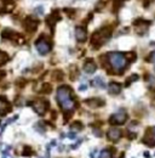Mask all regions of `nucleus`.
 Here are the masks:
<instances>
[{
  "instance_id": "obj_1",
  "label": "nucleus",
  "mask_w": 155,
  "mask_h": 158,
  "mask_svg": "<svg viewBox=\"0 0 155 158\" xmlns=\"http://www.w3.org/2000/svg\"><path fill=\"white\" fill-rule=\"evenodd\" d=\"M57 102L59 107L63 110L64 113L67 112H73L74 108L76 107V102L72 97V89L68 85H61L57 89Z\"/></svg>"
},
{
  "instance_id": "obj_2",
  "label": "nucleus",
  "mask_w": 155,
  "mask_h": 158,
  "mask_svg": "<svg viewBox=\"0 0 155 158\" xmlns=\"http://www.w3.org/2000/svg\"><path fill=\"white\" fill-rule=\"evenodd\" d=\"M106 56H107V61L110 64L112 69L118 74H121L122 71L126 68V66L128 64V62H130L126 54H122V52H119V51L109 52Z\"/></svg>"
},
{
  "instance_id": "obj_3",
  "label": "nucleus",
  "mask_w": 155,
  "mask_h": 158,
  "mask_svg": "<svg viewBox=\"0 0 155 158\" xmlns=\"http://www.w3.org/2000/svg\"><path fill=\"white\" fill-rule=\"evenodd\" d=\"M113 34V28L110 26H104L103 28H101L99 31L95 32L91 37V46L95 49L101 48L102 45H104Z\"/></svg>"
},
{
  "instance_id": "obj_4",
  "label": "nucleus",
  "mask_w": 155,
  "mask_h": 158,
  "mask_svg": "<svg viewBox=\"0 0 155 158\" xmlns=\"http://www.w3.org/2000/svg\"><path fill=\"white\" fill-rule=\"evenodd\" d=\"M35 48H36L38 52L40 55H46V54H49V52L51 51V49H52V45H51V42L50 40H47V39L44 35H41L39 39H36Z\"/></svg>"
},
{
  "instance_id": "obj_5",
  "label": "nucleus",
  "mask_w": 155,
  "mask_h": 158,
  "mask_svg": "<svg viewBox=\"0 0 155 158\" xmlns=\"http://www.w3.org/2000/svg\"><path fill=\"white\" fill-rule=\"evenodd\" d=\"M1 38L4 39V40H11V42H15V43H17V44H23V43L25 42L24 38H23L20 33H17V32H15V31H12V29H10V28H5V29L3 31Z\"/></svg>"
},
{
  "instance_id": "obj_6",
  "label": "nucleus",
  "mask_w": 155,
  "mask_h": 158,
  "mask_svg": "<svg viewBox=\"0 0 155 158\" xmlns=\"http://www.w3.org/2000/svg\"><path fill=\"white\" fill-rule=\"evenodd\" d=\"M32 106H33V110L39 114V116H44L46 113V111L50 108V103L47 100H44V99H38L35 101L32 102Z\"/></svg>"
},
{
  "instance_id": "obj_7",
  "label": "nucleus",
  "mask_w": 155,
  "mask_h": 158,
  "mask_svg": "<svg viewBox=\"0 0 155 158\" xmlns=\"http://www.w3.org/2000/svg\"><path fill=\"white\" fill-rule=\"evenodd\" d=\"M127 121V113L125 110H119L116 113L109 117V123L112 125H122Z\"/></svg>"
},
{
  "instance_id": "obj_8",
  "label": "nucleus",
  "mask_w": 155,
  "mask_h": 158,
  "mask_svg": "<svg viewBox=\"0 0 155 158\" xmlns=\"http://www.w3.org/2000/svg\"><path fill=\"white\" fill-rule=\"evenodd\" d=\"M39 26V21L33 16H27L23 21V27L28 33H34Z\"/></svg>"
},
{
  "instance_id": "obj_9",
  "label": "nucleus",
  "mask_w": 155,
  "mask_h": 158,
  "mask_svg": "<svg viewBox=\"0 0 155 158\" xmlns=\"http://www.w3.org/2000/svg\"><path fill=\"white\" fill-rule=\"evenodd\" d=\"M122 136V131L121 129L119 128H110L108 130V133H107V138L109 141H113V142H116V141H119Z\"/></svg>"
},
{
  "instance_id": "obj_10",
  "label": "nucleus",
  "mask_w": 155,
  "mask_h": 158,
  "mask_svg": "<svg viewBox=\"0 0 155 158\" xmlns=\"http://www.w3.org/2000/svg\"><path fill=\"white\" fill-rule=\"evenodd\" d=\"M59 20H61V15L58 14L57 10H55V11H52V14L49 15V16L46 17V23H47V26H49L51 29H54L56 22H58Z\"/></svg>"
},
{
  "instance_id": "obj_11",
  "label": "nucleus",
  "mask_w": 155,
  "mask_h": 158,
  "mask_svg": "<svg viewBox=\"0 0 155 158\" xmlns=\"http://www.w3.org/2000/svg\"><path fill=\"white\" fill-rule=\"evenodd\" d=\"M75 38L78 42L80 43H84L87 38V31H86V27H83V26H79V27L75 28Z\"/></svg>"
},
{
  "instance_id": "obj_12",
  "label": "nucleus",
  "mask_w": 155,
  "mask_h": 158,
  "mask_svg": "<svg viewBox=\"0 0 155 158\" xmlns=\"http://www.w3.org/2000/svg\"><path fill=\"white\" fill-rule=\"evenodd\" d=\"M84 72L87 73V74H91V73H95L96 69H97V64L93 62V60H86V62L84 63Z\"/></svg>"
},
{
  "instance_id": "obj_13",
  "label": "nucleus",
  "mask_w": 155,
  "mask_h": 158,
  "mask_svg": "<svg viewBox=\"0 0 155 158\" xmlns=\"http://www.w3.org/2000/svg\"><path fill=\"white\" fill-rule=\"evenodd\" d=\"M12 7H14V3H12V0H0V15L11 11Z\"/></svg>"
},
{
  "instance_id": "obj_14",
  "label": "nucleus",
  "mask_w": 155,
  "mask_h": 158,
  "mask_svg": "<svg viewBox=\"0 0 155 158\" xmlns=\"http://www.w3.org/2000/svg\"><path fill=\"white\" fill-rule=\"evenodd\" d=\"M108 89H109V94L110 95H118L121 93V84L118 83V82H110L109 85H108Z\"/></svg>"
},
{
  "instance_id": "obj_15",
  "label": "nucleus",
  "mask_w": 155,
  "mask_h": 158,
  "mask_svg": "<svg viewBox=\"0 0 155 158\" xmlns=\"http://www.w3.org/2000/svg\"><path fill=\"white\" fill-rule=\"evenodd\" d=\"M85 103L88 105L90 107H92V108H98L101 106H103L104 105V100H102V99H87L85 100Z\"/></svg>"
},
{
  "instance_id": "obj_16",
  "label": "nucleus",
  "mask_w": 155,
  "mask_h": 158,
  "mask_svg": "<svg viewBox=\"0 0 155 158\" xmlns=\"http://www.w3.org/2000/svg\"><path fill=\"white\" fill-rule=\"evenodd\" d=\"M150 133H151V129H148L147 134L142 139V142L146 143L149 147H153V146H155V140H154V136H150Z\"/></svg>"
},
{
  "instance_id": "obj_17",
  "label": "nucleus",
  "mask_w": 155,
  "mask_h": 158,
  "mask_svg": "<svg viewBox=\"0 0 155 158\" xmlns=\"http://www.w3.org/2000/svg\"><path fill=\"white\" fill-rule=\"evenodd\" d=\"M84 128V124L80 122V121H75L70 124V130L73 131V133H79V131H81Z\"/></svg>"
},
{
  "instance_id": "obj_18",
  "label": "nucleus",
  "mask_w": 155,
  "mask_h": 158,
  "mask_svg": "<svg viewBox=\"0 0 155 158\" xmlns=\"http://www.w3.org/2000/svg\"><path fill=\"white\" fill-rule=\"evenodd\" d=\"M91 85L92 86H97V88H102V89L106 88V84H104V82H103L102 77H96L93 80H91Z\"/></svg>"
},
{
  "instance_id": "obj_19",
  "label": "nucleus",
  "mask_w": 155,
  "mask_h": 158,
  "mask_svg": "<svg viewBox=\"0 0 155 158\" xmlns=\"http://www.w3.org/2000/svg\"><path fill=\"white\" fill-rule=\"evenodd\" d=\"M63 78H64V74H63V72L59 71V69H57V71H55V72L52 73V79H54L55 82H62Z\"/></svg>"
},
{
  "instance_id": "obj_20",
  "label": "nucleus",
  "mask_w": 155,
  "mask_h": 158,
  "mask_svg": "<svg viewBox=\"0 0 155 158\" xmlns=\"http://www.w3.org/2000/svg\"><path fill=\"white\" fill-rule=\"evenodd\" d=\"M124 1H125V0H114V4H113V11L115 12V14H116V12L119 11V9L124 5Z\"/></svg>"
},
{
  "instance_id": "obj_21",
  "label": "nucleus",
  "mask_w": 155,
  "mask_h": 158,
  "mask_svg": "<svg viewBox=\"0 0 155 158\" xmlns=\"http://www.w3.org/2000/svg\"><path fill=\"white\" fill-rule=\"evenodd\" d=\"M113 152L114 151H110V150H103L101 153H99V157L98 158H113Z\"/></svg>"
},
{
  "instance_id": "obj_22",
  "label": "nucleus",
  "mask_w": 155,
  "mask_h": 158,
  "mask_svg": "<svg viewBox=\"0 0 155 158\" xmlns=\"http://www.w3.org/2000/svg\"><path fill=\"white\" fill-rule=\"evenodd\" d=\"M9 55L6 54V52H4V51H1L0 50V66H3V64H5L7 61H9Z\"/></svg>"
},
{
  "instance_id": "obj_23",
  "label": "nucleus",
  "mask_w": 155,
  "mask_h": 158,
  "mask_svg": "<svg viewBox=\"0 0 155 158\" xmlns=\"http://www.w3.org/2000/svg\"><path fill=\"white\" fill-rule=\"evenodd\" d=\"M51 91H52V85L50 83H44L43 86H41V93L44 94H50Z\"/></svg>"
},
{
  "instance_id": "obj_24",
  "label": "nucleus",
  "mask_w": 155,
  "mask_h": 158,
  "mask_svg": "<svg viewBox=\"0 0 155 158\" xmlns=\"http://www.w3.org/2000/svg\"><path fill=\"white\" fill-rule=\"evenodd\" d=\"M22 154H23L24 157H30V156H33V154H34V151L32 150V147H29V146H25V147L23 148V152H22Z\"/></svg>"
},
{
  "instance_id": "obj_25",
  "label": "nucleus",
  "mask_w": 155,
  "mask_h": 158,
  "mask_svg": "<svg viewBox=\"0 0 155 158\" xmlns=\"http://www.w3.org/2000/svg\"><path fill=\"white\" fill-rule=\"evenodd\" d=\"M138 74H132L130 78H127V80H126V84H125V86H128V85H130L131 83H133L135 80H138Z\"/></svg>"
},
{
  "instance_id": "obj_26",
  "label": "nucleus",
  "mask_w": 155,
  "mask_h": 158,
  "mask_svg": "<svg viewBox=\"0 0 155 158\" xmlns=\"http://www.w3.org/2000/svg\"><path fill=\"white\" fill-rule=\"evenodd\" d=\"M63 12H67V15H68L69 17H73L74 14H75V10H74V9H68V7H66V9H63Z\"/></svg>"
},
{
  "instance_id": "obj_27",
  "label": "nucleus",
  "mask_w": 155,
  "mask_h": 158,
  "mask_svg": "<svg viewBox=\"0 0 155 158\" xmlns=\"http://www.w3.org/2000/svg\"><path fill=\"white\" fill-rule=\"evenodd\" d=\"M25 84H27V80H25V79H17V82H16V85L20 88L24 86Z\"/></svg>"
},
{
  "instance_id": "obj_28",
  "label": "nucleus",
  "mask_w": 155,
  "mask_h": 158,
  "mask_svg": "<svg viewBox=\"0 0 155 158\" xmlns=\"http://www.w3.org/2000/svg\"><path fill=\"white\" fill-rule=\"evenodd\" d=\"M148 62H150V63H155V51L150 52V55H149V57H148Z\"/></svg>"
},
{
  "instance_id": "obj_29",
  "label": "nucleus",
  "mask_w": 155,
  "mask_h": 158,
  "mask_svg": "<svg viewBox=\"0 0 155 158\" xmlns=\"http://www.w3.org/2000/svg\"><path fill=\"white\" fill-rule=\"evenodd\" d=\"M92 133H93L96 136H102V131H101V129H98V128H93V129H92Z\"/></svg>"
},
{
  "instance_id": "obj_30",
  "label": "nucleus",
  "mask_w": 155,
  "mask_h": 158,
  "mask_svg": "<svg viewBox=\"0 0 155 158\" xmlns=\"http://www.w3.org/2000/svg\"><path fill=\"white\" fill-rule=\"evenodd\" d=\"M6 102H7L6 97H4V96H0V108H1V106H3V105H5Z\"/></svg>"
},
{
  "instance_id": "obj_31",
  "label": "nucleus",
  "mask_w": 155,
  "mask_h": 158,
  "mask_svg": "<svg viewBox=\"0 0 155 158\" xmlns=\"http://www.w3.org/2000/svg\"><path fill=\"white\" fill-rule=\"evenodd\" d=\"M35 11H36V12H39V15H43V12H44V7H43V6H39V7H36V9H35Z\"/></svg>"
},
{
  "instance_id": "obj_32",
  "label": "nucleus",
  "mask_w": 155,
  "mask_h": 158,
  "mask_svg": "<svg viewBox=\"0 0 155 158\" xmlns=\"http://www.w3.org/2000/svg\"><path fill=\"white\" fill-rule=\"evenodd\" d=\"M87 89V85L86 84H81L80 86H79V91H85Z\"/></svg>"
},
{
  "instance_id": "obj_33",
  "label": "nucleus",
  "mask_w": 155,
  "mask_h": 158,
  "mask_svg": "<svg viewBox=\"0 0 155 158\" xmlns=\"http://www.w3.org/2000/svg\"><path fill=\"white\" fill-rule=\"evenodd\" d=\"M81 142H83V140H79V141H78V142L75 143V145H72V150H74V148H76V147H78V146H79V145H80Z\"/></svg>"
},
{
  "instance_id": "obj_34",
  "label": "nucleus",
  "mask_w": 155,
  "mask_h": 158,
  "mask_svg": "<svg viewBox=\"0 0 155 158\" xmlns=\"http://www.w3.org/2000/svg\"><path fill=\"white\" fill-rule=\"evenodd\" d=\"M5 75H6V73L4 71H0V80H1L3 78H5Z\"/></svg>"
},
{
  "instance_id": "obj_35",
  "label": "nucleus",
  "mask_w": 155,
  "mask_h": 158,
  "mask_svg": "<svg viewBox=\"0 0 155 158\" xmlns=\"http://www.w3.org/2000/svg\"><path fill=\"white\" fill-rule=\"evenodd\" d=\"M68 136H69V138H72V139H74V138H75V133H73V131H70V133L68 134Z\"/></svg>"
},
{
  "instance_id": "obj_36",
  "label": "nucleus",
  "mask_w": 155,
  "mask_h": 158,
  "mask_svg": "<svg viewBox=\"0 0 155 158\" xmlns=\"http://www.w3.org/2000/svg\"><path fill=\"white\" fill-rule=\"evenodd\" d=\"M144 156H146L147 158H149V152H144Z\"/></svg>"
},
{
  "instance_id": "obj_37",
  "label": "nucleus",
  "mask_w": 155,
  "mask_h": 158,
  "mask_svg": "<svg viewBox=\"0 0 155 158\" xmlns=\"http://www.w3.org/2000/svg\"><path fill=\"white\" fill-rule=\"evenodd\" d=\"M151 131H153V134H154V136H155V127L151 129Z\"/></svg>"
},
{
  "instance_id": "obj_38",
  "label": "nucleus",
  "mask_w": 155,
  "mask_h": 158,
  "mask_svg": "<svg viewBox=\"0 0 155 158\" xmlns=\"http://www.w3.org/2000/svg\"><path fill=\"white\" fill-rule=\"evenodd\" d=\"M125 157V153H121V156H120V158H124Z\"/></svg>"
},
{
  "instance_id": "obj_39",
  "label": "nucleus",
  "mask_w": 155,
  "mask_h": 158,
  "mask_svg": "<svg viewBox=\"0 0 155 158\" xmlns=\"http://www.w3.org/2000/svg\"><path fill=\"white\" fill-rule=\"evenodd\" d=\"M3 158H9V157H3Z\"/></svg>"
}]
</instances>
